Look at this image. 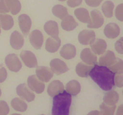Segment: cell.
Here are the masks:
<instances>
[{
  "mask_svg": "<svg viewBox=\"0 0 123 115\" xmlns=\"http://www.w3.org/2000/svg\"><path fill=\"white\" fill-rule=\"evenodd\" d=\"M100 109L101 110L100 115H114L116 105H109L103 103L100 105Z\"/></svg>",
  "mask_w": 123,
  "mask_h": 115,
  "instance_id": "obj_32",
  "label": "cell"
},
{
  "mask_svg": "<svg viewBox=\"0 0 123 115\" xmlns=\"http://www.w3.org/2000/svg\"><path fill=\"white\" fill-rule=\"evenodd\" d=\"M61 25L64 30L70 31L74 29L78 26V23L72 16L67 15L61 21Z\"/></svg>",
  "mask_w": 123,
  "mask_h": 115,
  "instance_id": "obj_21",
  "label": "cell"
},
{
  "mask_svg": "<svg viewBox=\"0 0 123 115\" xmlns=\"http://www.w3.org/2000/svg\"><path fill=\"white\" fill-rule=\"evenodd\" d=\"M0 34H1V28H0Z\"/></svg>",
  "mask_w": 123,
  "mask_h": 115,
  "instance_id": "obj_47",
  "label": "cell"
},
{
  "mask_svg": "<svg viewBox=\"0 0 123 115\" xmlns=\"http://www.w3.org/2000/svg\"><path fill=\"white\" fill-rule=\"evenodd\" d=\"M116 115H123V104H121L118 107Z\"/></svg>",
  "mask_w": 123,
  "mask_h": 115,
  "instance_id": "obj_42",
  "label": "cell"
},
{
  "mask_svg": "<svg viewBox=\"0 0 123 115\" xmlns=\"http://www.w3.org/2000/svg\"><path fill=\"white\" fill-rule=\"evenodd\" d=\"M50 69L53 73L57 75L64 74L68 71V68L66 63L60 59H54L50 62Z\"/></svg>",
  "mask_w": 123,
  "mask_h": 115,
  "instance_id": "obj_9",
  "label": "cell"
},
{
  "mask_svg": "<svg viewBox=\"0 0 123 115\" xmlns=\"http://www.w3.org/2000/svg\"><path fill=\"white\" fill-rule=\"evenodd\" d=\"M115 14L118 20L123 22V4H120L116 7Z\"/></svg>",
  "mask_w": 123,
  "mask_h": 115,
  "instance_id": "obj_35",
  "label": "cell"
},
{
  "mask_svg": "<svg viewBox=\"0 0 123 115\" xmlns=\"http://www.w3.org/2000/svg\"><path fill=\"white\" fill-rule=\"evenodd\" d=\"M115 85L118 87H123V72L115 75Z\"/></svg>",
  "mask_w": 123,
  "mask_h": 115,
  "instance_id": "obj_36",
  "label": "cell"
},
{
  "mask_svg": "<svg viewBox=\"0 0 123 115\" xmlns=\"http://www.w3.org/2000/svg\"><path fill=\"white\" fill-rule=\"evenodd\" d=\"M10 111L9 107L6 101L0 100V115H7Z\"/></svg>",
  "mask_w": 123,
  "mask_h": 115,
  "instance_id": "obj_34",
  "label": "cell"
},
{
  "mask_svg": "<svg viewBox=\"0 0 123 115\" xmlns=\"http://www.w3.org/2000/svg\"><path fill=\"white\" fill-rule=\"evenodd\" d=\"M92 68V66L88 65L83 62H79L76 67V73L81 77H87Z\"/></svg>",
  "mask_w": 123,
  "mask_h": 115,
  "instance_id": "obj_25",
  "label": "cell"
},
{
  "mask_svg": "<svg viewBox=\"0 0 123 115\" xmlns=\"http://www.w3.org/2000/svg\"><path fill=\"white\" fill-rule=\"evenodd\" d=\"M114 8V4L112 1H105L102 4V10L105 17L111 18L113 16V10Z\"/></svg>",
  "mask_w": 123,
  "mask_h": 115,
  "instance_id": "obj_31",
  "label": "cell"
},
{
  "mask_svg": "<svg viewBox=\"0 0 123 115\" xmlns=\"http://www.w3.org/2000/svg\"><path fill=\"white\" fill-rule=\"evenodd\" d=\"M7 72L4 67H0V83L4 82L7 79Z\"/></svg>",
  "mask_w": 123,
  "mask_h": 115,
  "instance_id": "obj_39",
  "label": "cell"
},
{
  "mask_svg": "<svg viewBox=\"0 0 123 115\" xmlns=\"http://www.w3.org/2000/svg\"><path fill=\"white\" fill-rule=\"evenodd\" d=\"M61 46V40L58 37H50L46 41V50L50 53H55L57 51Z\"/></svg>",
  "mask_w": 123,
  "mask_h": 115,
  "instance_id": "obj_19",
  "label": "cell"
},
{
  "mask_svg": "<svg viewBox=\"0 0 123 115\" xmlns=\"http://www.w3.org/2000/svg\"></svg>",
  "mask_w": 123,
  "mask_h": 115,
  "instance_id": "obj_48",
  "label": "cell"
},
{
  "mask_svg": "<svg viewBox=\"0 0 123 115\" xmlns=\"http://www.w3.org/2000/svg\"><path fill=\"white\" fill-rule=\"evenodd\" d=\"M119 100V95L116 91H111L107 92L103 97L105 104L109 105H115Z\"/></svg>",
  "mask_w": 123,
  "mask_h": 115,
  "instance_id": "obj_27",
  "label": "cell"
},
{
  "mask_svg": "<svg viewBox=\"0 0 123 115\" xmlns=\"http://www.w3.org/2000/svg\"><path fill=\"white\" fill-rule=\"evenodd\" d=\"M117 58L114 53L111 50H107L105 53L100 57L99 63L100 65L109 67L115 62Z\"/></svg>",
  "mask_w": 123,
  "mask_h": 115,
  "instance_id": "obj_20",
  "label": "cell"
},
{
  "mask_svg": "<svg viewBox=\"0 0 123 115\" xmlns=\"http://www.w3.org/2000/svg\"><path fill=\"white\" fill-rule=\"evenodd\" d=\"M11 46L15 50H19L24 44V38L23 35L18 31H15L12 32L10 38Z\"/></svg>",
  "mask_w": 123,
  "mask_h": 115,
  "instance_id": "obj_14",
  "label": "cell"
},
{
  "mask_svg": "<svg viewBox=\"0 0 123 115\" xmlns=\"http://www.w3.org/2000/svg\"><path fill=\"white\" fill-rule=\"evenodd\" d=\"M87 115H100V113L97 110H93V111H90Z\"/></svg>",
  "mask_w": 123,
  "mask_h": 115,
  "instance_id": "obj_43",
  "label": "cell"
},
{
  "mask_svg": "<svg viewBox=\"0 0 123 115\" xmlns=\"http://www.w3.org/2000/svg\"><path fill=\"white\" fill-rule=\"evenodd\" d=\"M92 52L97 55H102L105 52L107 48L106 42L103 39H96L90 44Z\"/></svg>",
  "mask_w": 123,
  "mask_h": 115,
  "instance_id": "obj_18",
  "label": "cell"
},
{
  "mask_svg": "<svg viewBox=\"0 0 123 115\" xmlns=\"http://www.w3.org/2000/svg\"><path fill=\"white\" fill-rule=\"evenodd\" d=\"M58 1H66V0H58Z\"/></svg>",
  "mask_w": 123,
  "mask_h": 115,
  "instance_id": "obj_46",
  "label": "cell"
},
{
  "mask_svg": "<svg viewBox=\"0 0 123 115\" xmlns=\"http://www.w3.org/2000/svg\"><path fill=\"white\" fill-rule=\"evenodd\" d=\"M0 25L5 31L10 29L14 25L13 17L8 14H0Z\"/></svg>",
  "mask_w": 123,
  "mask_h": 115,
  "instance_id": "obj_24",
  "label": "cell"
},
{
  "mask_svg": "<svg viewBox=\"0 0 123 115\" xmlns=\"http://www.w3.org/2000/svg\"><path fill=\"white\" fill-rule=\"evenodd\" d=\"M82 2V0H68L67 4L70 7L74 8L77 6H80Z\"/></svg>",
  "mask_w": 123,
  "mask_h": 115,
  "instance_id": "obj_40",
  "label": "cell"
},
{
  "mask_svg": "<svg viewBox=\"0 0 123 115\" xmlns=\"http://www.w3.org/2000/svg\"><path fill=\"white\" fill-rule=\"evenodd\" d=\"M80 58L83 62L87 64L95 65L97 63V56L89 48L83 49L80 54Z\"/></svg>",
  "mask_w": 123,
  "mask_h": 115,
  "instance_id": "obj_13",
  "label": "cell"
},
{
  "mask_svg": "<svg viewBox=\"0 0 123 115\" xmlns=\"http://www.w3.org/2000/svg\"><path fill=\"white\" fill-rule=\"evenodd\" d=\"M60 55L66 59H73L76 55V49L73 44H67L63 46L60 50Z\"/></svg>",
  "mask_w": 123,
  "mask_h": 115,
  "instance_id": "obj_17",
  "label": "cell"
},
{
  "mask_svg": "<svg viewBox=\"0 0 123 115\" xmlns=\"http://www.w3.org/2000/svg\"><path fill=\"white\" fill-rule=\"evenodd\" d=\"M20 115V114H17V113H14V114H12V115Z\"/></svg>",
  "mask_w": 123,
  "mask_h": 115,
  "instance_id": "obj_44",
  "label": "cell"
},
{
  "mask_svg": "<svg viewBox=\"0 0 123 115\" xmlns=\"http://www.w3.org/2000/svg\"><path fill=\"white\" fill-rule=\"evenodd\" d=\"M96 40L94 31L90 29H85L80 31L78 35L79 42L82 45H88L93 43Z\"/></svg>",
  "mask_w": 123,
  "mask_h": 115,
  "instance_id": "obj_8",
  "label": "cell"
},
{
  "mask_svg": "<svg viewBox=\"0 0 123 115\" xmlns=\"http://www.w3.org/2000/svg\"><path fill=\"white\" fill-rule=\"evenodd\" d=\"M74 13L77 19L81 22L87 23L90 22L91 18H90L88 11L86 8H77L74 10Z\"/></svg>",
  "mask_w": 123,
  "mask_h": 115,
  "instance_id": "obj_26",
  "label": "cell"
},
{
  "mask_svg": "<svg viewBox=\"0 0 123 115\" xmlns=\"http://www.w3.org/2000/svg\"><path fill=\"white\" fill-rule=\"evenodd\" d=\"M91 18L88 23L89 28H99L104 23V18L100 12L97 10H93L91 12Z\"/></svg>",
  "mask_w": 123,
  "mask_h": 115,
  "instance_id": "obj_5",
  "label": "cell"
},
{
  "mask_svg": "<svg viewBox=\"0 0 123 115\" xmlns=\"http://www.w3.org/2000/svg\"><path fill=\"white\" fill-rule=\"evenodd\" d=\"M20 58L23 62L29 68H35L37 67V60L36 56L32 52L29 50H23L20 53Z\"/></svg>",
  "mask_w": 123,
  "mask_h": 115,
  "instance_id": "obj_7",
  "label": "cell"
},
{
  "mask_svg": "<svg viewBox=\"0 0 123 115\" xmlns=\"http://www.w3.org/2000/svg\"><path fill=\"white\" fill-rule=\"evenodd\" d=\"M8 8L6 5L5 0H0V13H8Z\"/></svg>",
  "mask_w": 123,
  "mask_h": 115,
  "instance_id": "obj_41",
  "label": "cell"
},
{
  "mask_svg": "<svg viewBox=\"0 0 123 115\" xmlns=\"http://www.w3.org/2000/svg\"></svg>",
  "mask_w": 123,
  "mask_h": 115,
  "instance_id": "obj_49",
  "label": "cell"
},
{
  "mask_svg": "<svg viewBox=\"0 0 123 115\" xmlns=\"http://www.w3.org/2000/svg\"><path fill=\"white\" fill-rule=\"evenodd\" d=\"M85 3L90 7H97L102 3L103 0H85Z\"/></svg>",
  "mask_w": 123,
  "mask_h": 115,
  "instance_id": "obj_38",
  "label": "cell"
},
{
  "mask_svg": "<svg viewBox=\"0 0 123 115\" xmlns=\"http://www.w3.org/2000/svg\"><path fill=\"white\" fill-rule=\"evenodd\" d=\"M108 68L114 73H121L123 72V61L121 59L117 58L115 62Z\"/></svg>",
  "mask_w": 123,
  "mask_h": 115,
  "instance_id": "obj_33",
  "label": "cell"
},
{
  "mask_svg": "<svg viewBox=\"0 0 123 115\" xmlns=\"http://www.w3.org/2000/svg\"><path fill=\"white\" fill-rule=\"evenodd\" d=\"M44 29L45 32L52 37H58V25L55 21L49 20L46 22L44 25Z\"/></svg>",
  "mask_w": 123,
  "mask_h": 115,
  "instance_id": "obj_22",
  "label": "cell"
},
{
  "mask_svg": "<svg viewBox=\"0 0 123 115\" xmlns=\"http://www.w3.org/2000/svg\"><path fill=\"white\" fill-rule=\"evenodd\" d=\"M30 41L36 49H40L43 43V35L39 30H34L30 35Z\"/></svg>",
  "mask_w": 123,
  "mask_h": 115,
  "instance_id": "obj_12",
  "label": "cell"
},
{
  "mask_svg": "<svg viewBox=\"0 0 123 115\" xmlns=\"http://www.w3.org/2000/svg\"><path fill=\"white\" fill-rule=\"evenodd\" d=\"M18 21H19V27L23 34L25 36L28 35L30 32L31 24H32L31 18L27 14H22L19 16Z\"/></svg>",
  "mask_w": 123,
  "mask_h": 115,
  "instance_id": "obj_11",
  "label": "cell"
},
{
  "mask_svg": "<svg viewBox=\"0 0 123 115\" xmlns=\"http://www.w3.org/2000/svg\"><path fill=\"white\" fill-rule=\"evenodd\" d=\"M36 75L40 80L44 82H48L52 78L54 73L48 67L40 66L36 68Z\"/></svg>",
  "mask_w": 123,
  "mask_h": 115,
  "instance_id": "obj_10",
  "label": "cell"
},
{
  "mask_svg": "<svg viewBox=\"0 0 123 115\" xmlns=\"http://www.w3.org/2000/svg\"><path fill=\"white\" fill-rule=\"evenodd\" d=\"M64 89L63 83L60 80H54L49 85L48 87V93L50 97H54L61 93Z\"/></svg>",
  "mask_w": 123,
  "mask_h": 115,
  "instance_id": "obj_16",
  "label": "cell"
},
{
  "mask_svg": "<svg viewBox=\"0 0 123 115\" xmlns=\"http://www.w3.org/2000/svg\"><path fill=\"white\" fill-rule=\"evenodd\" d=\"M1 89H0V97H1Z\"/></svg>",
  "mask_w": 123,
  "mask_h": 115,
  "instance_id": "obj_45",
  "label": "cell"
},
{
  "mask_svg": "<svg viewBox=\"0 0 123 115\" xmlns=\"http://www.w3.org/2000/svg\"><path fill=\"white\" fill-rule=\"evenodd\" d=\"M16 93L20 97L28 102H31L34 99L35 94L31 92L25 83H22L16 87Z\"/></svg>",
  "mask_w": 123,
  "mask_h": 115,
  "instance_id": "obj_6",
  "label": "cell"
},
{
  "mask_svg": "<svg viewBox=\"0 0 123 115\" xmlns=\"http://www.w3.org/2000/svg\"><path fill=\"white\" fill-rule=\"evenodd\" d=\"M120 27L115 23H109L105 27L104 34L108 38L114 39L117 38L120 35Z\"/></svg>",
  "mask_w": 123,
  "mask_h": 115,
  "instance_id": "obj_15",
  "label": "cell"
},
{
  "mask_svg": "<svg viewBox=\"0 0 123 115\" xmlns=\"http://www.w3.org/2000/svg\"><path fill=\"white\" fill-rule=\"evenodd\" d=\"M66 92L73 96H76L80 92L81 89V86L79 81L77 80H73L68 81L66 84Z\"/></svg>",
  "mask_w": 123,
  "mask_h": 115,
  "instance_id": "obj_23",
  "label": "cell"
},
{
  "mask_svg": "<svg viewBox=\"0 0 123 115\" xmlns=\"http://www.w3.org/2000/svg\"><path fill=\"white\" fill-rule=\"evenodd\" d=\"M116 51L120 54H123V37L117 41L115 44Z\"/></svg>",
  "mask_w": 123,
  "mask_h": 115,
  "instance_id": "obj_37",
  "label": "cell"
},
{
  "mask_svg": "<svg viewBox=\"0 0 123 115\" xmlns=\"http://www.w3.org/2000/svg\"><path fill=\"white\" fill-rule=\"evenodd\" d=\"M9 12L13 15H16L21 9V4L19 0H5Z\"/></svg>",
  "mask_w": 123,
  "mask_h": 115,
  "instance_id": "obj_28",
  "label": "cell"
},
{
  "mask_svg": "<svg viewBox=\"0 0 123 115\" xmlns=\"http://www.w3.org/2000/svg\"><path fill=\"white\" fill-rule=\"evenodd\" d=\"M5 63L10 70L15 73L19 71L22 68L21 62L14 53L7 55L5 58Z\"/></svg>",
  "mask_w": 123,
  "mask_h": 115,
  "instance_id": "obj_3",
  "label": "cell"
},
{
  "mask_svg": "<svg viewBox=\"0 0 123 115\" xmlns=\"http://www.w3.org/2000/svg\"><path fill=\"white\" fill-rule=\"evenodd\" d=\"M89 75L103 91H110L115 85V74L105 66L96 64L90 71Z\"/></svg>",
  "mask_w": 123,
  "mask_h": 115,
  "instance_id": "obj_1",
  "label": "cell"
},
{
  "mask_svg": "<svg viewBox=\"0 0 123 115\" xmlns=\"http://www.w3.org/2000/svg\"><path fill=\"white\" fill-rule=\"evenodd\" d=\"M53 14L59 19H62L68 15L67 8L62 5L58 4L54 6L52 9Z\"/></svg>",
  "mask_w": 123,
  "mask_h": 115,
  "instance_id": "obj_29",
  "label": "cell"
},
{
  "mask_svg": "<svg viewBox=\"0 0 123 115\" xmlns=\"http://www.w3.org/2000/svg\"><path fill=\"white\" fill-rule=\"evenodd\" d=\"M71 104L72 96L66 91L54 96L52 115H69Z\"/></svg>",
  "mask_w": 123,
  "mask_h": 115,
  "instance_id": "obj_2",
  "label": "cell"
},
{
  "mask_svg": "<svg viewBox=\"0 0 123 115\" xmlns=\"http://www.w3.org/2000/svg\"><path fill=\"white\" fill-rule=\"evenodd\" d=\"M12 107L18 111L24 112L27 109V104L23 99L19 98H14L11 102Z\"/></svg>",
  "mask_w": 123,
  "mask_h": 115,
  "instance_id": "obj_30",
  "label": "cell"
},
{
  "mask_svg": "<svg viewBox=\"0 0 123 115\" xmlns=\"http://www.w3.org/2000/svg\"><path fill=\"white\" fill-rule=\"evenodd\" d=\"M28 85L29 87L37 93H41L44 91L45 85L42 81L40 80L36 75H31L28 77Z\"/></svg>",
  "mask_w": 123,
  "mask_h": 115,
  "instance_id": "obj_4",
  "label": "cell"
}]
</instances>
